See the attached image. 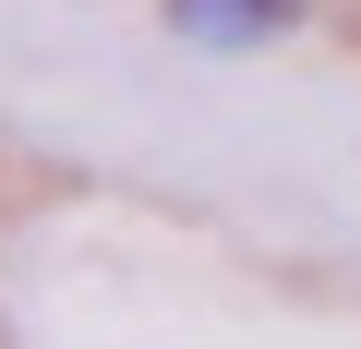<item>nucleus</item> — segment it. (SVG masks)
<instances>
[{
	"label": "nucleus",
	"mask_w": 361,
	"mask_h": 349,
	"mask_svg": "<svg viewBox=\"0 0 361 349\" xmlns=\"http://www.w3.org/2000/svg\"><path fill=\"white\" fill-rule=\"evenodd\" d=\"M301 13V0H169V25L193 37V49H253V37H277Z\"/></svg>",
	"instance_id": "nucleus-1"
}]
</instances>
